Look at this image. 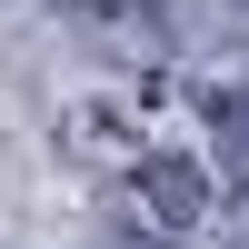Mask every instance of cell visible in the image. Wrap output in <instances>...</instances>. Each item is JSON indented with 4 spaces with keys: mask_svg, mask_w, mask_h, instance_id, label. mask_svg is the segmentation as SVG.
<instances>
[{
    "mask_svg": "<svg viewBox=\"0 0 249 249\" xmlns=\"http://www.w3.org/2000/svg\"><path fill=\"white\" fill-rule=\"evenodd\" d=\"M210 130H219V160H230V179H249V90L210 100Z\"/></svg>",
    "mask_w": 249,
    "mask_h": 249,
    "instance_id": "cell-1",
    "label": "cell"
}]
</instances>
